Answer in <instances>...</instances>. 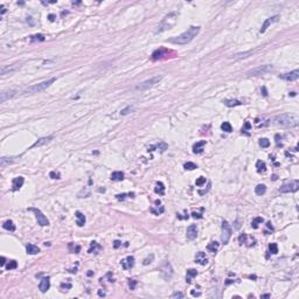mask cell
<instances>
[{"label":"cell","mask_w":299,"mask_h":299,"mask_svg":"<svg viewBox=\"0 0 299 299\" xmlns=\"http://www.w3.org/2000/svg\"><path fill=\"white\" fill-rule=\"evenodd\" d=\"M199 33H200V27L192 26L186 32L180 34L179 36L169 39V42H172V43H174V45H187L188 42H190Z\"/></svg>","instance_id":"1"},{"label":"cell","mask_w":299,"mask_h":299,"mask_svg":"<svg viewBox=\"0 0 299 299\" xmlns=\"http://www.w3.org/2000/svg\"><path fill=\"white\" fill-rule=\"evenodd\" d=\"M275 124L282 125V126H297L299 118L297 115L293 113H282L273 118Z\"/></svg>","instance_id":"2"},{"label":"cell","mask_w":299,"mask_h":299,"mask_svg":"<svg viewBox=\"0 0 299 299\" xmlns=\"http://www.w3.org/2000/svg\"><path fill=\"white\" fill-rule=\"evenodd\" d=\"M55 81H56V78L53 77V78H49V80L43 81V82H41V83L34 84V85H32V87H29V88H27V89L25 90V94H37V92H40V91H43V90H46L47 88H49Z\"/></svg>","instance_id":"3"},{"label":"cell","mask_w":299,"mask_h":299,"mask_svg":"<svg viewBox=\"0 0 299 299\" xmlns=\"http://www.w3.org/2000/svg\"><path fill=\"white\" fill-rule=\"evenodd\" d=\"M175 18H177V13H175V12L169 13L168 15H166L165 19L161 21V24L157 27L158 29H156V33H161V32H164V31H166V29H169L171 27H172V26L175 24V20H177Z\"/></svg>","instance_id":"4"},{"label":"cell","mask_w":299,"mask_h":299,"mask_svg":"<svg viewBox=\"0 0 299 299\" xmlns=\"http://www.w3.org/2000/svg\"><path fill=\"white\" fill-rule=\"evenodd\" d=\"M162 78V75H158V76H154L150 80H146L139 84L136 85V90H140V91H144V90H147V89H151L153 88L157 83L160 82V80Z\"/></svg>","instance_id":"5"},{"label":"cell","mask_w":299,"mask_h":299,"mask_svg":"<svg viewBox=\"0 0 299 299\" xmlns=\"http://www.w3.org/2000/svg\"><path fill=\"white\" fill-rule=\"evenodd\" d=\"M272 66H269V65H265V66H260L257 68H253L249 71H247V76H258V75H264V74H268L272 70Z\"/></svg>","instance_id":"6"},{"label":"cell","mask_w":299,"mask_h":299,"mask_svg":"<svg viewBox=\"0 0 299 299\" xmlns=\"http://www.w3.org/2000/svg\"><path fill=\"white\" fill-rule=\"evenodd\" d=\"M230 237H231V228H230V226L227 221H223L222 222V235H221L222 243L227 244L229 242Z\"/></svg>","instance_id":"7"},{"label":"cell","mask_w":299,"mask_h":299,"mask_svg":"<svg viewBox=\"0 0 299 299\" xmlns=\"http://www.w3.org/2000/svg\"><path fill=\"white\" fill-rule=\"evenodd\" d=\"M29 210H31V211H34L35 217H36V220H37V223H39L40 226L45 227V226H48V224H49L48 219H47L43 214H42V211H41L40 209H37V208H29Z\"/></svg>","instance_id":"8"},{"label":"cell","mask_w":299,"mask_h":299,"mask_svg":"<svg viewBox=\"0 0 299 299\" xmlns=\"http://www.w3.org/2000/svg\"><path fill=\"white\" fill-rule=\"evenodd\" d=\"M299 187V182L297 180L294 181H291L289 183H285L283 185L281 188H279V192L281 193H292V192H296Z\"/></svg>","instance_id":"9"},{"label":"cell","mask_w":299,"mask_h":299,"mask_svg":"<svg viewBox=\"0 0 299 299\" xmlns=\"http://www.w3.org/2000/svg\"><path fill=\"white\" fill-rule=\"evenodd\" d=\"M120 264H122V268L124 270H129V269L133 268V265H135V257L133 256H127L126 258L122 260Z\"/></svg>","instance_id":"10"},{"label":"cell","mask_w":299,"mask_h":299,"mask_svg":"<svg viewBox=\"0 0 299 299\" xmlns=\"http://www.w3.org/2000/svg\"><path fill=\"white\" fill-rule=\"evenodd\" d=\"M187 239L188 240H195L198 236V227L195 224H192L187 228Z\"/></svg>","instance_id":"11"},{"label":"cell","mask_w":299,"mask_h":299,"mask_svg":"<svg viewBox=\"0 0 299 299\" xmlns=\"http://www.w3.org/2000/svg\"><path fill=\"white\" fill-rule=\"evenodd\" d=\"M282 80H285V81H296L298 80L299 77V70H293L291 73H286V74H283L279 76Z\"/></svg>","instance_id":"12"},{"label":"cell","mask_w":299,"mask_h":299,"mask_svg":"<svg viewBox=\"0 0 299 299\" xmlns=\"http://www.w3.org/2000/svg\"><path fill=\"white\" fill-rule=\"evenodd\" d=\"M50 287V281H49V277H45V278H42L40 284H39V289L41 292H46L48 291Z\"/></svg>","instance_id":"13"},{"label":"cell","mask_w":299,"mask_h":299,"mask_svg":"<svg viewBox=\"0 0 299 299\" xmlns=\"http://www.w3.org/2000/svg\"><path fill=\"white\" fill-rule=\"evenodd\" d=\"M278 19H279V16L278 15H275V16H271V18H269V19H266L265 21H264V24H263V26H262V28H261V33H264L265 31H266V28L271 25V24H273V22H276V21H278Z\"/></svg>","instance_id":"14"},{"label":"cell","mask_w":299,"mask_h":299,"mask_svg":"<svg viewBox=\"0 0 299 299\" xmlns=\"http://www.w3.org/2000/svg\"><path fill=\"white\" fill-rule=\"evenodd\" d=\"M24 181H25V179H24L22 177H16V178H14L13 181H12V189H13V190H19L21 187H22Z\"/></svg>","instance_id":"15"},{"label":"cell","mask_w":299,"mask_h":299,"mask_svg":"<svg viewBox=\"0 0 299 299\" xmlns=\"http://www.w3.org/2000/svg\"><path fill=\"white\" fill-rule=\"evenodd\" d=\"M195 262L199 263V264H201V265H206V264L208 263V258L206 257V253L202 252V251L198 252L196 256H195Z\"/></svg>","instance_id":"16"},{"label":"cell","mask_w":299,"mask_h":299,"mask_svg":"<svg viewBox=\"0 0 299 299\" xmlns=\"http://www.w3.org/2000/svg\"><path fill=\"white\" fill-rule=\"evenodd\" d=\"M160 271H161L162 276H165V273H168L169 278H171V277H172V275H173V270H172V268H171V264H169L168 262H165V263L161 265Z\"/></svg>","instance_id":"17"},{"label":"cell","mask_w":299,"mask_h":299,"mask_svg":"<svg viewBox=\"0 0 299 299\" xmlns=\"http://www.w3.org/2000/svg\"><path fill=\"white\" fill-rule=\"evenodd\" d=\"M14 95H15V91H14V90H7V91H3L1 94H0V102H1V103H4V102H6L8 98L13 97Z\"/></svg>","instance_id":"18"},{"label":"cell","mask_w":299,"mask_h":299,"mask_svg":"<svg viewBox=\"0 0 299 299\" xmlns=\"http://www.w3.org/2000/svg\"><path fill=\"white\" fill-rule=\"evenodd\" d=\"M205 145H206V140H200V141L195 143V144L193 145V152L196 153V154L201 153V152L203 151V146H205Z\"/></svg>","instance_id":"19"},{"label":"cell","mask_w":299,"mask_h":299,"mask_svg":"<svg viewBox=\"0 0 299 299\" xmlns=\"http://www.w3.org/2000/svg\"><path fill=\"white\" fill-rule=\"evenodd\" d=\"M52 139H53L52 136H49V137H45V138H40L35 144H33L32 147H39V146H42V145H46V144H48Z\"/></svg>","instance_id":"20"},{"label":"cell","mask_w":299,"mask_h":299,"mask_svg":"<svg viewBox=\"0 0 299 299\" xmlns=\"http://www.w3.org/2000/svg\"><path fill=\"white\" fill-rule=\"evenodd\" d=\"M102 250V247L97 242H91L90 243V249L88 250L89 253H98Z\"/></svg>","instance_id":"21"},{"label":"cell","mask_w":299,"mask_h":299,"mask_svg":"<svg viewBox=\"0 0 299 299\" xmlns=\"http://www.w3.org/2000/svg\"><path fill=\"white\" fill-rule=\"evenodd\" d=\"M26 250H27V253H29V255H36L40 252V249L32 243H28L26 245Z\"/></svg>","instance_id":"22"},{"label":"cell","mask_w":299,"mask_h":299,"mask_svg":"<svg viewBox=\"0 0 299 299\" xmlns=\"http://www.w3.org/2000/svg\"><path fill=\"white\" fill-rule=\"evenodd\" d=\"M75 215H76V220H77V221H76L77 226H78V227H83L84 223H85V216L82 214L81 211H76Z\"/></svg>","instance_id":"23"},{"label":"cell","mask_w":299,"mask_h":299,"mask_svg":"<svg viewBox=\"0 0 299 299\" xmlns=\"http://www.w3.org/2000/svg\"><path fill=\"white\" fill-rule=\"evenodd\" d=\"M154 192L159 195H164L165 194V186L162 182H157L156 187H154Z\"/></svg>","instance_id":"24"},{"label":"cell","mask_w":299,"mask_h":299,"mask_svg":"<svg viewBox=\"0 0 299 299\" xmlns=\"http://www.w3.org/2000/svg\"><path fill=\"white\" fill-rule=\"evenodd\" d=\"M223 103H224V105L229 106V108H231V106H237V105H241V104H242V103H241L240 101H237V99H226V101H223Z\"/></svg>","instance_id":"25"},{"label":"cell","mask_w":299,"mask_h":299,"mask_svg":"<svg viewBox=\"0 0 299 299\" xmlns=\"http://www.w3.org/2000/svg\"><path fill=\"white\" fill-rule=\"evenodd\" d=\"M256 168H257V171H258L260 173H264L265 171H266V165H265L264 161L258 160L257 162H256Z\"/></svg>","instance_id":"26"},{"label":"cell","mask_w":299,"mask_h":299,"mask_svg":"<svg viewBox=\"0 0 299 299\" xmlns=\"http://www.w3.org/2000/svg\"><path fill=\"white\" fill-rule=\"evenodd\" d=\"M196 275H198V271H196L195 269H189V270H187V277H186L187 283H190V282H192V278H193V277H195Z\"/></svg>","instance_id":"27"},{"label":"cell","mask_w":299,"mask_h":299,"mask_svg":"<svg viewBox=\"0 0 299 299\" xmlns=\"http://www.w3.org/2000/svg\"><path fill=\"white\" fill-rule=\"evenodd\" d=\"M219 247H220V244L217 242H210L207 245V250L210 251V252H216L219 250Z\"/></svg>","instance_id":"28"},{"label":"cell","mask_w":299,"mask_h":299,"mask_svg":"<svg viewBox=\"0 0 299 299\" xmlns=\"http://www.w3.org/2000/svg\"><path fill=\"white\" fill-rule=\"evenodd\" d=\"M124 179V173L123 172H113L111 174V180L112 181H122Z\"/></svg>","instance_id":"29"},{"label":"cell","mask_w":299,"mask_h":299,"mask_svg":"<svg viewBox=\"0 0 299 299\" xmlns=\"http://www.w3.org/2000/svg\"><path fill=\"white\" fill-rule=\"evenodd\" d=\"M255 192H256V194H257V195H263L266 192L265 185H262V183L257 185V186H256V188H255Z\"/></svg>","instance_id":"30"},{"label":"cell","mask_w":299,"mask_h":299,"mask_svg":"<svg viewBox=\"0 0 299 299\" xmlns=\"http://www.w3.org/2000/svg\"><path fill=\"white\" fill-rule=\"evenodd\" d=\"M3 227H4V229H6V230H10V231H14V230H15V226H14L13 221H11V220L6 221V222L3 224Z\"/></svg>","instance_id":"31"},{"label":"cell","mask_w":299,"mask_h":299,"mask_svg":"<svg viewBox=\"0 0 299 299\" xmlns=\"http://www.w3.org/2000/svg\"><path fill=\"white\" fill-rule=\"evenodd\" d=\"M164 49L162 48H160V49H158V50H156L153 54H152V60L153 61H156V60H158V58H161L162 56H164Z\"/></svg>","instance_id":"32"},{"label":"cell","mask_w":299,"mask_h":299,"mask_svg":"<svg viewBox=\"0 0 299 299\" xmlns=\"http://www.w3.org/2000/svg\"><path fill=\"white\" fill-rule=\"evenodd\" d=\"M263 222H264V220H263L262 217H256V219L252 220L251 226H252L253 229H257V228H258V224H261V223H263Z\"/></svg>","instance_id":"33"},{"label":"cell","mask_w":299,"mask_h":299,"mask_svg":"<svg viewBox=\"0 0 299 299\" xmlns=\"http://www.w3.org/2000/svg\"><path fill=\"white\" fill-rule=\"evenodd\" d=\"M221 129H222L224 132H231V131H232V127H231V125H230L228 122H224V123L221 125Z\"/></svg>","instance_id":"34"},{"label":"cell","mask_w":299,"mask_h":299,"mask_svg":"<svg viewBox=\"0 0 299 299\" xmlns=\"http://www.w3.org/2000/svg\"><path fill=\"white\" fill-rule=\"evenodd\" d=\"M253 52L252 50H250V52H247V53H241V54H237V55H235V56H232V58L234 60H240V58H244V57H247L248 55H250V54H252Z\"/></svg>","instance_id":"35"},{"label":"cell","mask_w":299,"mask_h":299,"mask_svg":"<svg viewBox=\"0 0 299 299\" xmlns=\"http://www.w3.org/2000/svg\"><path fill=\"white\" fill-rule=\"evenodd\" d=\"M183 167L186 168V169H188V171H193V169H195V168H198V166L194 164V162H190V161H188V162H186L185 165H183Z\"/></svg>","instance_id":"36"},{"label":"cell","mask_w":299,"mask_h":299,"mask_svg":"<svg viewBox=\"0 0 299 299\" xmlns=\"http://www.w3.org/2000/svg\"><path fill=\"white\" fill-rule=\"evenodd\" d=\"M269 250H270V252L271 253H278V245H277L276 243H271L270 245H269Z\"/></svg>","instance_id":"37"},{"label":"cell","mask_w":299,"mask_h":299,"mask_svg":"<svg viewBox=\"0 0 299 299\" xmlns=\"http://www.w3.org/2000/svg\"><path fill=\"white\" fill-rule=\"evenodd\" d=\"M69 250H70L71 252L78 253L80 250H81V247H80V245H75V247H74V243H69Z\"/></svg>","instance_id":"38"},{"label":"cell","mask_w":299,"mask_h":299,"mask_svg":"<svg viewBox=\"0 0 299 299\" xmlns=\"http://www.w3.org/2000/svg\"><path fill=\"white\" fill-rule=\"evenodd\" d=\"M260 145L262 147H269L270 146V141L266 138H262V139H260Z\"/></svg>","instance_id":"39"},{"label":"cell","mask_w":299,"mask_h":299,"mask_svg":"<svg viewBox=\"0 0 299 299\" xmlns=\"http://www.w3.org/2000/svg\"><path fill=\"white\" fill-rule=\"evenodd\" d=\"M132 111H133V106H127L126 109H123V110L120 111V115H122V116H125V115L130 113V112H132Z\"/></svg>","instance_id":"40"},{"label":"cell","mask_w":299,"mask_h":299,"mask_svg":"<svg viewBox=\"0 0 299 299\" xmlns=\"http://www.w3.org/2000/svg\"><path fill=\"white\" fill-rule=\"evenodd\" d=\"M18 266V263L15 261H10V263L6 265V269L7 270H12V269H15Z\"/></svg>","instance_id":"41"},{"label":"cell","mask_w":299,"mask_h":299,"mask_svg":"<svg viewBox=\"0 0 299 299\" xmlns=\"http://www.w3.org/2000/svg\"><path fill=\"white\" fill-rule=\"evenodd\" d=\"M32 41H45V36L42 35V34L33 35V36H32Z\"/></svg>","instance_id":"42"},{"label":"cell","mask_w":299,"mask_h":299,"mask_svg":"<svg viewBox=\"0 0 299 299\" xmlns=\"http://www.w3.org/2000/svg\"><path fill=\"white\" fill-rule=\"evenodd\" d=\"M196 186H202V185H205L206 183V178H203V177H200L199 179H196Z\"/></svg>","instance_id":"43"},{"label":"cell","mask_w":299,"mask_h":299,"mask_svg":"<svg viewBox=\"0 0 299 299\" xmlns=\"http://www.w3.org/2000/svg\"><path fill=\"white\" fill-rule=\"evenodd\" d=\"M245 240H247V234H241L240 235V237H239V241H240V244H243V243H245Z\"/></svg>","instance_id":"44"},{"label":"cell","mask_w":299,"mask_h":299,"mask_svg":"<svg viewBox=\"0 0 299 299\" xmlns=\"http://www.w3.org/2000/svg\"><path fill=\"white\" fill-rule=\"evenodd\" d=\"M136 285H137V281H135V279H130V281H129V286H130L131 290H135V289H136Z\"/></svg>","instance_id":"45"},{"label":"cell","mask_w":299,"mask_h":299,"mask_svg":"<svg viewBox=\"0 0 299 299\" xmlns=\"http://www.w3.org/2000/svg\"><path fill=\"white\" fill-rule=\"evenodd\" d=\"M49 177L52 179H60V173H56V172H50L49 173Z\"/></svg>","instance_id":"46"},{"label":"cell","mask_w":299,"mask_h":299,"mask_svg":"<svg viewBox=\"0 0 299 299\" xmlns=\"http://www.w3.org/2000/svg\"><path fill=\"white\" fill-rule=\"evenodd\" d=\"M192 217H194V219H201V217H202V215L200 214V213L193 211V213H192Z\"/></svg>","instance_id":"47"},{"label":"cell","mask_w":299,"mask_h":299,"mask_svg":"<svg viewBox=\"0 0 299 299\" xmlns=\"http://www.w3.org/2000/svg\"><path fill=\"white\" fill-rule=\"evenodd\" d=\"M172 298H183V294H182L181 292H175V293L172 296Z\"/></svg>","instance_id":"48"},{"label":"cell","mask_w":299,"mask_h":299,"mask_svg":"<svg viewBox=\"0 0 299 299\" xmlns=\"http://www.w3.org/2000/svg\"><path fill=\"white\" fill-rule=\"evenodd\" d=\"M153 260V255H151V257L150 258H146V260H144V265H147L148 263H151V261Z\"/></svg>","instance_id":"49"},{"label":"cell","mask_w":299,"mask_h":299,"mask_svg":"<svg viewBox=\"0 0 299 299\" xmlns=\"http://www.w3.org/2000/svg\"><path fill=\"white\" fill-rule=\"evenodd\" d=\"M190 293H192V296H193V297H199V296H201V292H195L194 290H192Z\"/></svg>","instance_id":"50"},{"label":"cell","mask_w":299,"mask_h":299,"mask_svg":"<svg viewBox=\"0 0 299 299\" xmlns=\"http://www.w3.org/2000/svg\"><path fill=\"white\" fill-rule=\"evenodd\" d=\"M250 129V123H245V125H244V129H242V131H245V130H249Z\"/></svg>","instance_id":"51"},{"label":"cell","mask_w":299,"mask_h":299,"mask_svg":"<svg viewBox=\"0 0 299 299\" xmlns=\"http://www.w3.org/2000/svg\"><path fill=\"white\" fill-rule=\"evenodd\" d=\"M120 244H122V243H120V241H115V243H113V247L117 249V248H119V247H120Z\"/></svg>","instance_id":"52"},{"label":"cell","mask_w":299,"mask_h":299,"mask_svg":"<svg viewBox=\"0 0 299 299\" xmlns=\"http://www.w3.org/2000/svg\"><path fill=\"white\" fill-rule=\"evenodd\" d=\"M61 287H62V289H65V287H66V289H70V287H71V284H62Z\"/></svg>","instance_id":"53"},{"label":"cell","mask_w":299,"mask_h":299,"mask_svg":"<svg viewBox=\"0 0 299 299\" xmlns=\"http://www.w3.org/2000/svg\"><path fill=\"white\" fill-rule=\"evenodd\" d=\"M5 263H6V258H5L4 256H3V257H1V262H0V265L3 266V265H5Z\"/></svg>","instance_id":"54"},{"label":"cell","mask_w":299,"mask_h":299,"mask_svg":"<svg viewBox=\"0 0 299 299\" xmlns=\"http://www.w3.org/2000/svg\"><path fill=\"white\" fill-rule=\"evenodd\" d=\"M98 296H99V297H104V296H105V292L102 291V290H99V291H98Z\"/></svg>","instance_id":"55"},{"label":"cell","mask_w":299,"mask_h":299,"mask_svg":"<svg viewBox=\"0 0 299 299\" xmlns=\"http://www.w3.org/2000/svg\"><path fill=\"white\" fill-rule=\"evenodd\" d=\"M262 92H263V96H268V92H266V89L263 87L262 88Z\"/></svg>","instance_id":"56"},{"label":"cell","mask_w":299,"mask_h":299,"mask_svg":"<svg viewBox=\"0 0 299 299\" xmlns=\"http://www.w3.org/2000/svg\"><path fill=\"white\" fill-rule=\"evenodd\" d=\"M49 20H50V21H54V20H55V15H54V14H50V15H49Z\"/></svg>","instance_id":"57"},{"label":"cell","mask_w":299,"mask_h":299,"mask_svg":"<svg viewBox=\"0 0 299 299\" xmlns=\"http://www.w3.org/2000/svg\"><path fill=\"white\" fill-rule=\"evenodd\" d=\"M261 298H270V294H269V293H266V294H262Z\"/></svg>","instance_id":"58"},{"label":"cell","mask_w":299,"mask_h":299,"mask_svg":"<svg viewBox=\"0 0 299 299\" xmlns=\"http://www.w3.org/2000/svg\"><path fill=\"white\" fill-rule=\"evenodd\" d=\"M5 12H6V8H5L4 6H1V14H4Z\"/></svg>","instance_id":"59"},{"label":"cell","mask_w":299,"mask_h":299,"mask_svg":"<svg viewBox=\"0 0 299 299\" xmlns=\"http://www.w3.org/2000/svg\"><path fill=\"white\" fill-rule=\"evenodd\" d=\"M268 227H269L271 230H273V228H272V226H271V223H270V222H268Z\"/></svg>","instance_id":"60"}]
</instances>
